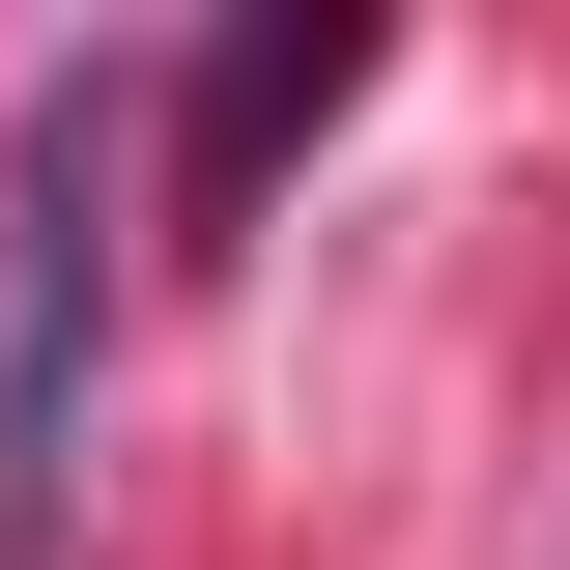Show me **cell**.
Here are the masks:
<instances>
[{
    "instance_id": "2",
    "label": "cell",
    "mask_w": 570,
    "mask_h": 570,
    "mask_svg": "<svg viewBox=\"0 0 570 570\" xmlns=\"http://www.w3.org/2000/svg\"><path fill=\"white\" fill-rule=\"evenodd\" d=\"M343 86H371V29H257V58L200 86V200H228V171H257V142H314V115H343Z\"/></svg>"
},
{
    "instance_id": "1",
    "label": "cell",
    "mask_w": 570,
    "mask_h": 570,
    "mask_svg": "<svg viewBox=\"0 0 570 570\" xmlns=\"http://www.w3.org/2000/svg\"><path fill=\"white\" fill-rule=\"evenodd\" d=\"M86 343H115V86H29L0 142V570L86 513Z\"/></svg>"
}]
</instances>
